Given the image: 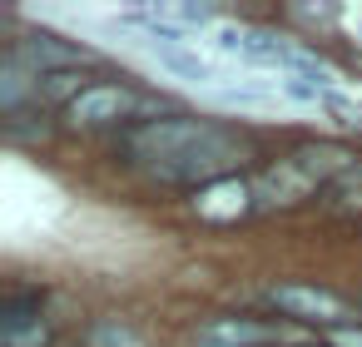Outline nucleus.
I'll list each match as a JSON object with an SVG mask.
<instances>
[{
	"mask_svg": "<svg viewBox=\"0 0 362 347\" xmlns=\"http://www.w3.org/2000/svg\"><path fill=\"white\" fill-rule=\"evenodd\" d=\"M238 159H243V144L228 139L223 129H209V134H204L199 144H189L184 154L154 164V174H159V179H174V184H199V189H204V184L233 179Z\"/></svg>",
	"mask_w": 362,
	"mask_h": 347,
	"instance_id": "f257e3e1",
	"label": "nucleus"
},
{
	"mask_svg": "<svg viewBox=\"0 0 362 347\" xmlns=\"http://www.w3.org/2000/svg\"><path fill=\"white\" fill-rule=\"evenodd\" d=\"M273 302L288 312V317H298V322H317V327H347V317H352V307L337 298V293H327V288H313V283H278L273 288Z\"/></svg>",
	"mask_w": 362,
	"mask_h": 347,
	"instance_id": "7ed1b4c3",
	"label": "nucleus"
},
{
	"mask_svg": "<svg viewBox=\"0 0 362 347\" xmlns=\"http://www.w3.org/2000/svg\"><path fill=\"white\" fill-rule=\"evenodd\" d=\"M115 342H119V347H129L134 337H129V332H115V327H105V332H100V347H115Z\"/></svg>",
	"mask_w": 362,
	"mask_h": 347,
	"instance_id": "2eb2a0df",
	"label": "nucleus"
},
{
	"mask_svg": "<svg viewBox=\"0 0 362 347\" xmlns=\"http://www.w3.org/2000/svg\"><path fill=\"white\" fill-rule=\"evenodd\" d=\"M337 204H342V208H362V169H352V174L342 179V194H337Z\"/></svg>",
	"mask_w": 362,
	"mask_h": 347,
	"instance_id": "ddd939ff",
	"label": "nucleus"
},
{
	"mask_svg": "<svg viewBox=\"0 0 362 347\" xmlns=\"http://www.w3.org/2000/svg\"><path fill=\"white\" fill-rule=\"evenodd\" d=\"M30 70L25 65H16V60H6V85H0V105H6V110H21V100L30 95Z\"/></svg>",
	"mask_w": 362,
	"mask_h": 347,
	"instance_id": "f8f14e48",
	"label": "nucleus"
},
{
	"mask_svg": "<svg viewBox=\"0 0 362 347\" xmlns=\"http://www.w3.org/2000/svg\"><path fill=\"white\" fill-rule=\"evenodd\" d=\"M209 129H214V124H204V119L169 114V119H149V124H139V129L129 134V149H134L139 159H149V164H164V159L184 154L189 144H199Z\"/></svg>",
	"mask_w": 362,
	"mask_h": 347,
	"instance_id": "f03ea898",
	"label": "nucleus"
},
{
	"mask_svg": "<svg viewBox=\"0 0 362 347\" xmlns=\"http://www.w3.org/2000/svg\"><path fill=\"white\" fill-rule=\"evenodd\" d=\"M6 347H45V322L40 317H6Z\"/></svg>",
	"mask_w": 362,
	"mask_h": 347,
	"instance_id": "9b49d317",
	"label": "nucleus"
},
{
	"mask_svg": "<svg viewBox=\"0 0 362 347\" xmlns=\"http://www.w3.org/2000/svg\"><path fill=\"white\" fill-rule=\"evenodd\" d=\"M317 184L293 164V159H283V164H273L268 174H258V184H253V199L263 204V208H288V204H298V199H308Z\"/></svg>",
	"mask_w": 362,
	"mask_h": 347,
	"instance_id": "6e6552de",
	"label": "nucleus"
},
{
	"mask_svg": "<svg viewBox=\"0 0 362 347\" xmlns=\"http://www.w3.org/2000/svg\"><path fill=\"white\" fill-rule=\"evenodd\" d=\"M317 110H322L332 124H342V129H362V100H352V95H342V90H322Z\"/></svg>",
	"mask_w": 362,
	"mask_h": 347,
	"instance_id": "9d476101",
	"label": "nucleus"
},
{
	"mask_svg": "<svg viewBox=\"0 0 362 347\" xmlns=\"http://www.w3.org/2000/svg\"><path fill=\"white\" fill-rule=\"evenodd\" d=\"M11 60L16 65H25L35 80H40V70H80V65H90L95 55L85 50V45H70V40H60V35H30V40H21L16 50H11Z\"/></svg>",
	"mask_w": 362,
	"mask_h": 347,
	"instance_id": "39448f33",
	"label": "nucleus"
},
{
	"mask_svg": "<svg viewBox=\"0 0 362 347\" xmlns=\"http://www.w3.org/2000/svg\"><path fill=\"white\" fill-rule=\"evenodd\" d=\"M293 164L313 179V184H327V179H347L352 174V154L337 149V144H303L293 154Z\"/></svg>",
	"mask_w": 362,
	"mask_h": 347,
	"instance_id": "1a4fd4ad",
	"label": "nucleus"
},
{
	"mask_svg": "<svg viewBox=\"0 0 362 347\" xmlns=\"http://www.w3.org/2000/svg\"><path fill=\"white\" fill-rule=\"evenodd\" d=\"M332 347H362V327H332Z\"/></svg>",
	"mask_w": 362,
	"mask_h": 347,
	"instance_id": "4468645a",
	"label": "nucleus"
},
{
	"mask_svg": "<svg viewBox=\"0 0 362 347\" xmlns=\"http://www.w3.org/2000/svg\"><path fill=\"white\" fill-rule=\"evenodd\" d=\"M253 204H258V199H253V184H243V179H218V184H204V189L194 194V213H199V218H214V223L243 218Z\"/></svg>",
	"mask_w": 362,
	"mask_h": 347,
	"instance_id": "423d86ee",
	"label": "nucleus"
},
{
	"mask_svg": "<svg viewBox=\"0 0 362 347\" xmlns=\"http://www.w3.org/2000/svg\"><path fill=\"white\" fill-rule=\"evenodd\" d=\"M263 342H278V327L253 317H214L194 332V347H263Z\"/></svg>",
	"mask_w": 362,
	"mask_h": 347,
	"instance_id": "0eeeda50",
	"label": "nucleus"
},
{
	"mask_svg": "<svg viewBox=\"0 0 362 347\" xmlns=\"http://www.w3.org/2000/svg\"><path fill=\"white\" fill-rule=\"evenodd\" d=\"M342 20H347V30H352V35H357V40H362V6H357V11H347V16H342Z\"/></svg>",
	"mask_w": 362,
	"mask_h": 347,
	"instance_id": "dca6fc26",
	"label": "nucleus"
},
{
	"mask_svg": "<svg viewBox=\"0 0 362 347\" xmlns=\"http://www.w3.org/2000/svg\"><path fill=\"white\" fill-rule=\"evenodd\" d=\"M139 110H144V100H139L134 90H124V85H90V90H80V95L70 100V119L85 124V129L119 124V119H129V114H139Z\"/></svg>",
	"mask_w": 362,
	"mask_h": 347,
	"instance_id": "20e7f679",
	"label": "nucleus"
}]
</instances>
